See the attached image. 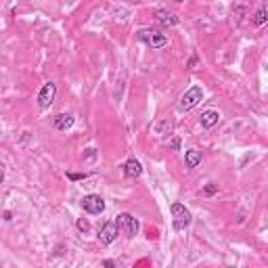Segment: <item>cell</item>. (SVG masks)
<instances>
[{"label": "cell", "instance_id": "6da1fadb", "mask_svg": "<svg viewBox=\"0 0 268 268\" xmlns=\"http://www.w3.org/2000/svg\"><path fill=\"white\" fill-rule=\"evenodd\" d=\"M136 38L140 42H145V44L151 48H164L168 44V36L159 30H153V27H143V30H138Z\"/></svg>", "mask_w": 268, "mask_h": 268}, {"label": "cell", "instance_id": "7a4b0ae2", "mask_svg": "<svg viewBox=\"0 0 268 268\" xmlns=\"http://www.w3.org/2000/svg\"><path fill=\"white\" fill-rule=\"evenodd\" d=\"M170 211H172V224H174V231H185L189 224L193 222V216L189 207H185V203H172L170 205Z\"/></svg>", "mask_w": 268, "mask_h": 268}, {"label": "cell", "instance_id": "3957f363", "mask_svg": "<svg viewBox=\"0 0 268 268\" xmlns=\"http://www.w3.org/2000/svg\"><path fill=\"white\" fill-rule=\"evenodd\" d=\"M201 98H203V88L199 86V84H195V86H191L185 94L180 96L178 111H191V109H195L197 105L201 103Z\"/></svg>", "mask_w": 268, "mask_h": 268}, {"label": "cell", "instance_id": "277c9868", "mask_svg": "<svg viewBox=\"0 0 268 268\" xmlns=\"http://www.w3.org/2000/svg\"><path fill=\"white\" fill-rule=\"evenodd\" d=\"M82 209L86 211V214H92V216L103 214L105 211V199L101 195H94V193L84 195L82 197Z\"/></svg>", "mask_w": 268, "mask_h": 268}, {"label": "cell", "instance_id": "5b68a950", "mask_svg": "<svg viewBox=\"0 0 268 268\" xmlns=\"http://www.w3.org/2000/svg\"><path fill=\"white\" fill-rule=\"evenodd\" d=\"M116 224H118V231L124 233L126 237H134L138 233V220L132 214H128V211L120 214L118 220H116Z\"/></svg>", "mask_w": 268, "mask_h": 268}, {"label": "cell", "instance_id": "8992f818", "mask_svg": "<svg viewBox=\"0 0 268 268\" xmlns=\"http://www.w3.org/2000/svg\"><path fill=\"white\" fill-rule=\"evenodd\" d=\"M55 96H57V84L46 82L38 92V107L40 109H48L55 103Z\"/></svg>", "mask_w": 268, "mask_h": 268}, {"label": "cell", "instance_id": "52a82bcc", "mask_svg": "<svg viewBox=\"0 0 268 268\" xmlns=\"http://www.w3.org/2000/svg\"><path fill=\"white\" fill-rule=\"evenodd\" d=\"M118 233L120 231H118L116 220H109L101 227V231H98V241H101L103 245H111L118 239Z\"/></svg>", "mask_w": 268, "mask_h": 268}, {"label": "cell", "instance_id": "ba28073f", "mask_svg": "<svg viewBox=\"0 0 268 268\" xmlns=\"http://www.w3.org/2000/svg\"><path fill=\"white\" fill-rule=\"evenodd\" d=\"M155 17H157V21L166 27H172V25H178V17L174 15V13H170L168 9H155Z\"/></svg>", "mask_w": 268, "mask_h": 268}, {"label": "cell", "instance_id": "9c48e42d", "mask_svg": "<svg viewBox=\"0 0 268 268\" xmlns=\"http://www.w3.org/2000/svg\"><path fill=\"white\" fill-rule=\"evenodd\" d=\"M140 174H143V166H140V162L136 157H130L124 164V176L126 178H138Z\"/></svg>", "mask_w": 268, "mask_h": 268}, {"label": "cell", "instance_id": "30bf717a", "mask_svg": "<svg viewBox=\"0 0 268 268\" xmlns=\"http://www.w3.org/2000/svg\"><path fill=\"white\" fill-rule=\"evenodd\" d=\"M218 120H220V114H218V111L207 109V111H203V114H201L199 124L203 126V128H214V126L218 124Z\"/></svg>", "mask_w": 268, "mask_h": 268}, {"label": "cell", "instance_id": "8fae6325", "mask_svg": "<svg viewBox=\"0 0 268 268\" xmlns=\"http://www.w3.org/2000/svg\"><path fill=\"white\" fill-rule=\"evenodd\" d=\"M201 164V151H197V149H189L185 153V166L189 168V170H193V168H197Z\"/></svg>", "mask_w": 268, "mask_h": 268}, {"label": "cell", "instance_id": "7c38bea8", "mask_svg": "<svg viewBox=\"0 0 268 268\" xmlns=\"http://www.w3.org/2000/svg\"><path fill=\"white\" fill-rule=\"evenodd\" d=\"M74 116H69V114H59L57 118H55V128L57 130H69L74 126Z\"/></svg>", "mask_w": 268, "mask_h": 268}, {"label": "cell", "instance_id": "4fadbf2b", "mask_svg": "<svg viewBox=\"0 0 268 268\" xmlns=\"http://www.w3.org/2000/svg\"><path fill=\"white\" fill-rule=\"evenodd\" d=\"M172 128H174V122L172 120H162L157 126H155V134H166V130L172 132Z\"/></svg>", "mask_w": 268, "mask_h": 268}, {"label": "cell", "instance_id": "5bb4252c", "mask_svg": "<svg viewBox=\"0 0 268 268\" xmlns=\"http://www.w3.org/2000/svg\"><path fill=\"white\" fill-rule=\"evenodd\" d=\"M268 15V11H266V7H262L258 13H256V15H253V19H251V25H256V27H260V25H264L266 23V17Z\"/></svg>", "mask_w": 268, "mask_h": 268}, {"label": "cell", "instance_id": "9a60e30c", "mask_svg": "<svg viewBox=\"0 0 268 268\" xmlns=\"http://www.w3.org/2000/svg\"><path fill=\"white\" fill-rule=\"evenodd\" d=\"M78 231L88 233V231H90V222H88L86 218H80V220H78Z\"/></svg>", "mask_w": 268, "mask_h": 268}, {"label": "cell", "instance_id": "2e32d148", "mask_svg": "<svg viewBox=\"0 0 268 268\" xmlns=\"http://www.w3.org/2000/svg\"><path fill=\"white\" fill-rule=\"evenodd\" d=\"M168 149H172V151H178L180 149V138L178 136H174L170 143H168Z\"/></svg>", "mask_w": 268, "mask_h": 268}, {"label": "cell", "instance_id": "e0dca14e", "mask_svg": "<svg viewBox=\"0 0 268 268\" xmlns=\"http://www.w3.org/2000/svg\"><path fill=\"white\" fill-rule=\"evenodd\" d=\"M86 176H88L86 172H84V174H74V172H69V174H67L69 180H82V178H86Z\"/></svg>", "mask_w": 268, "mask_h": 268}, {"label": "cell", "instance_id": "ac0fdd59", "mask_svg": "<svg viewBox=\"0 0 268 268\" xmlns=\"http://www.w3.org/2000/svg\"><path fill=\"white\" fill-rule=\"evenodd\" d=\"M216 191H218V187H216V185H207V187L203 189V193H205V195H214Z\"/></svg>", "mask_w": 268, "mask_h": 268}, {"label": "cell", "instance_id": "d6986e66", "mask_svg": "<svg viewBox=\"0 0 268 268\" xmlns=\"http://www.w3.org/2000/svg\"><path fill=\"white\" fill-rule=\"evenodd\" d=\"M5 182V172H3V168H0V185Z\"/></svg>", "mask_w": 268, "mask_h": 268}, {"label": "cell", "instance_id": "ffe728a7", "mask_svg": "<svg viewBox=\"0 0 268 268\" xmlns=\"http://www.w3.org/2000/svg\"><path fill=\"white\" fill-rule=\"evenodd\" d=\"M174 3H185V0H174Z\"/></svg>", "mask_w": 268, "mask_h": 268}]
</instances>
